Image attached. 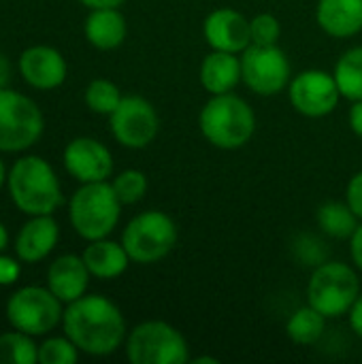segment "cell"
Returning <instances> with one entry per match:
<instances>
[{"mask_svg":"<svg viewBox=\"0 0 362 364\" xmlns=\"http://www.w3.org/2000/svg\"><path fill=\"white\" fill-rule=\"evenodd\" d=\"M62 326L79 352L90 356H109L126 341V322L119 307L100 294H83L68 303Z\"/></svg>","mask_w":362,"mask_h":364,"instance_id":"obj_1","label":"cell"},{"mask_svg":"<svg viewBox=\"0 0 362 364\" xmlns=\"http://www.w3.org/2000/svg\"><path fill=\"white\" fill-rule=\"evenodd\" d=\"M11 200L26 215H53L62 205V188L53 166L41 156L15 160L6 175Z\"/></svg>","mask_w":362,"mask_h":364,"instance_id":"obj_2","label":"cell"},{"mask_svg":"<svg viewBox=\"0 0 362 364\" xmlns=\"http://www.w3.org/2000/svg\"><path fill=\"white\" fill-rule=\"evenodd\" d=\"M198 126L213 147L230 151L243 147L254 136L256 113L241 96L230 92L213 94L198 115Z\"/></svg>","mask_w":362,"mask_h":364,"instance_id":"obj_3","label":"cell"},{"mask_svg":"<svg viewBox=\"0 0 362 364\" xmlns=\"http://www.w3.org/2000/svg\"><path fill=\"white\" fill-rule=\"evenodd\" d=\"M122 213V200L107 181L83 183L70 198L68 218L75 232L85 241L107 239Z\"/></svg>","mask_w":362,"mask_h":364,"instance_id":"obj_4","label":"cell"},{"mask_svg":"<svg viewBox=\"0 0 362 364\" xmlns=\"http://www.w3.org/2000/svg\"><path fill=\"white\" fill-rule=\"evenodd\" d=\"M361 296V279L350 264L324 262L320 264L307 286V301L326 320L350 314Z\"/></svg>","mask_w":362,"mask_h":364,"instance_id":"obj_5","label":"cell"},{"mask_svg":"<svg viewBox=\"0 0 362 364\" xmlns=\"http://www.w3.org/2000/svg\"><path fill=\"white\" fill-rule=\"evenodd\" d=\"M177 243V226L164 211H143L134 215L122 235L132 262L154 264L166 258Z\"/></svg>","mask_w":362,"mask_h":364,"instance_id":"obj_6","label":"cell"},{"mask_svg":"<svg viewBox=\"0 0 362 364\" xmlns=\"http://www.w3.org/2000/svg\"><path fill=\"white\" fill-rule=\"evenodd\" d=\"M45 119L38 105L11 87L0 90V151L30 149L43 134Z\"/></svg>","mask_w":362,"mask_h":364,"instance_id":"obj_7","label":"cell"},{"mask_svg":"<svg viewBox=\"0 0 362 364\" xmlns=\"http://www.w3.org/2000/svg\"><path fill=\"white\" fill-rule=\"evenodd\" d=\"M126 356L132 364H183L190 360L183 335L160 320H149L126 337Z\"/></svg>","mask_w":362,"mask_h":364,"instance_id":"obj_8","label":"cell"},{"mask_svg":"<svg viewBox=\"0 0 362 364\" xmlns=\"http://www.w3.org/2000/svg\"><path fill=\"white\" fill-rule=\"evenodd\" d=\"M62 301L41 286H26L11 294L6 301V320L15 331L30 337L51 333L62 322Z\"/></svg>","mask_w":362,"mask_h":364,"instance_id":"obj_9","label":"cell"},{"mask_svg":"<svg viewBox=\"0 0 362 364\" xmlns=\"http://www.w3.org/2000/svg\"><path fill=\"white\" fill-rule=\"evenodd\" d=\"M241 79L258 96H275L290 85V60L277 45H250L241 55Z\"/></svg>","mask_w":362,"mask_h":364,"instance_id":"obj_10","label":"cell"},{"mask_svg":"<svg viewBox=\"0 0 362 364\" xmlns=\"http://www.w3.org/2000/svg\"><path fill=\"white\" fill-rule=\"evenodd\" d=\"M115 141L128 149L147 147L160 128L154 105L143 96H124L117 109L109 115Z\"/></svg>","mask_w":362,"mask_h":364,"instance_id":"obj_11","label":"cell"},{"mask_svg":"<svg viewBox=\"0 0 362 364\" xmlns=\"http://www.w3.org/2000/svg\"><path fill=\"white\" fill-rule=\"evenodd\" d=\"M292 107L305 117H324L333 113L339 105L341 92L335 75L326 70H303L288 85Z\"/></svg>","mask_w":362,"mask_h":364,"instance_id":"obj_12","label":"cell"},{"mask_svg":"<svg viewBox=\"0 0 362 364\" xmlns=\"http://www.w3.org/2000/svg\"><path fill=\"white\" fill-rule=\"evenodd\" d=\"M64 166L81 183L107 181L113 173V156L100 141L79 136L64 147Z\"/></svg>","mask_w":362,"mask_h":364,"instance_id":"obj_13","label":"cell"},{"mask_svg":"<svg viewBox=\"0 0 362 364\" xmlns=\"http://www.w3.org/2000/svg\"><path fill=\"white\" fill-rule=\"evenodd\" d=\"M23 81L36 90H55L66 81L64 55L47 45H34L21 51L17 62Z\"/></svg>","mask_w":362,"mask_h":364,"instance_id":"obj_14","label":"cell"},{"mask_svg":"<svg viewBox=\"0 0 362 364\" xmlns=\"http://www.w3.org/2000/svg\"><path fill=\"white\" fill-rule=\"evenodd\" d=\"M205 38L211 49L241 53L252 45L250 19H245L235 9H215L207 15L203 26Z\"/></svg>","mask_w":362,"mask_h":364,"instance_id":"obj_15","label":"cell"},{"mask_svg":"<svg viewBox=\"0 0 362 364\" xmlns=\"http://www.w3.org/2000/svg\"><path fill=\"white\" fill-rule=\"evenodd\" d=\"M60 228L51 215H30L15 237V254L21 262L36 264L58 245Z\"/></svg>","mask_w":362,"mask_h":364,"instance_id":"obj_16","label":"cell"},{"mask_svg":"<svg viewBox=\"0 0 362 364\" xmlns=\"http://www.w3.org/2000/svg\"><path fill=\"white\" fill-rule=\"evenodd\" d=\"M92 273L87 271L83 256L75 254H64L55 258L49 269H47V288L62 301V303H73L81 299L87 290Z\"/></svg>","mask_w":362,"mask_h":364,"instance_id":"obj_17","label":"cell"},{"mask_svg":"<svg viewBox=\"0 0 362 364\" xmlns=\"http://www.w3.org/2000/svg\"><path fill=\"white\" fill-rule=\"evenodd\" d=\"M316 19L326 34L350 38L362 30V0H320Z\"/></svg>","mask_w":362,"mask_h":364,"instance_id":"obj_18","label":"cell"},{"mask_svg":"<svg viewBox=\"0 0 362 364\" xmlns=\"http://www.w3.org/2000/svg\"><path fill=\"white\" fill-rule=\"evenodd\" d=\"M201 85L213 96V94H226L233 92L241 79V58L230 51H218L213 49L203 62H201Z\"/></svg>","mask_w":362,"mask_h":364,"instance_id":"obj_19","label":"cell"},{"mask_svg":"<svg viewBox=\"0 0 362 364\" xmlns=\"http://www.w3.org/2000/svg\"><path fill=\"white\" fill-rule=\"evenodd\" d=\"M126 17L117 9H90L85 17V38L100 51L117 49L126 41Z\"/></svg>","mask_w":362,"mask_h":364,"instance_id":"obj_20","label":"cell"},{"mask_svg":"<svg viewBox=\"0 0 362 364\" xmlns=\"http://www.w3.org/2000/svg\"><path fill=\"white\" fill-rule=\"evenodd\" d=\"M81 256H83L87 271L96 279H115L130 264V256H128L126 247L122 243H115L109 239L90 241V245L83 250Z\"/></svg>","mask_w":362,"mask_h":364,"instance_id":"obj_21","label":"cell"},{"mask_svg":"<svg viewBox=\"0 0 362 364\" xmlns=\"http://www.w3.org/2000/svg\"><path fill=\"white\" fill-rule=\"evenodd\" d=\"M335 81L344 98L362 100V47L348 49L335 64Z\"/></svg>","mask_w":362,"mask_h":364,"instance_id":"obj_22","label":"cell"},{"mask_svg":"<svg viewBox=\"0 0 362 364\" xmlns=\"http://www.w3.org/2000/svg\"><path fill=\"white\" fill-rule=\"evenodd\" d=\"M326 328V318L312 305L301 307L286 324L288 337L299 346H314L322 339Z\"/></svg>","mask_w":362,"mask_h":364,"instance_id":"obj_23","label":"cell"},{"mask_svg":"<svg viewBox=\"0 0 362 364\" xmlns=\"http://www.w3.org/2000/svg\"><path fill=\"white\" fill-rule=\"evenodd\" d=\"M318 224L326 235L335 239H348L358 228V215L348 203H326L318 209Z\"/></svg>","mask_w":362,"mask_h":364,"instance_id":"obj_24","label":"cell"},{"mask_svg":"<svg viewBox=\"0 0 362 364\" xmlns=\"http://www.w3.org/2000/svg\"><path fill=\"white\" fill-rule=\"evenodd\" d=\"M38 346L21 331L0 335V364H36Z\"/></svg>","mask_w":362,"mask_h":364,"instance_id":"obj_25","label":"cell"},{"mask_svg":"<svg viewBox=\"0 0 362 364\" xmlns=\"http://www.w3.org/2000/svg\"><path fill=\"white\" fill-rule=\"evenodd\" d=\"M122 92L119 87L109 81V79H94L87 87H85V105L90 111L98 113V115H111L117 105L122 102Z\"/></svg>","mask_w":362,"mask_h":364,"instance_id":"obj_26","label":"cell"},{"mask_svg":"<svg viewBox=\"0 0 362 364\" xmlns=\"http://www.w3.org/2000/svg\"><path fill=\"white\" fill-rule=\"evenodd\" d=\"M111 186H113L117 198L122 200V205H134L147 192V177L137 168H128V171H122L113 179Z\"/></svg>","mask_w":362,"mask_h":364,"instance_id":"obj_27","label":"cell"},{"mask_svg":"<svg viewBox=\"0 0 362 364\" xmlns=\"http://www.w3.org/2000/svg\"><path fill=\"white\" fill-rule=\"evenodd\" d=\"M79 358V348L68 337H49L38 346L41 364H75Z\"/></svg>","mask_w":362,"mask_h":364,"instance_id":"obj_28","label":"cell"},{"mask_svg":"<svg viewBox=\"0 0 362 364\" xmlns=\"http://www.w3.org/2000/svg\"><path fill=\"white\" fill-rule=\"evenodd\" d=\"M280 21L277 17L269 13H260L254 19H250V34H252V45H277L280 38Z\"/></svg>","mask_w":362,"mask_h":364,"instance_id":"obj_29","label":"cell"},{"mask_svg":"<svg viewBox=\"0 0 362 364\" xmlns=\"http://www.w3.org/2000/svg\"><path fill=\"white\" fill-rule=\"evenodd\" d=\"M346 203L358 215V220H362V171L350 179L348 192H346Z\"/></svg>","mask_w":362,"mask_h":364,"instance_id":"obj_30","label":"cell"},{"mask_svg":"<svg viewBox=\"0 0 362 364\" xmlns=\"http://www.w3.org/2000/svg\"><path fill=\"white\" fill-rule=\"evenodd\" d=\"M21 267L15 258L0 254V286H11L19 279Z\"/></svg>","mask_w":362,"mask_h":364,"instance_id":"obj_31","label":"cell"},{"mask_svg":"<svg viewBox=\"0 0 362 364\" xmlns=\"http://www.w3.org/2000/svg\"><path fill=\"white\" fill-rule=\"evenodd\" d=\"M350 254H352L354 264L362 271V224H358L356 232L350 237Z\"/></svg>","mask_w":362,"mask_h":364,"instance_id":"obj_32","label":"cell"},{"mask_svg":"<svg viewBox=\"0 0 362 364\" xmlns=\"http://www.w3.org/2000/svg\"><path fill=\"white\" fill-rule=\"evenodd\" d=\"M350 326L358 337H362V294L356 299V303L350 309Z\"/></svg>","mask_w":362,"mask_h":364,"instance_id":"obj_33","label":"cell"},{"mask_svg":"<svg viewBox=\"0 0 362 364\" xmlns=\"http://www.w3.org/2000/svg\"><path fill=\"white\" fill-rule=\"evenodd\" d=\"M350 128L362 139V100H356L350 109Z\"/></svg>","mask_w":362,"mask_h":364,"instance_id":"obj_34","label":"cell"},{"mask_svg":"<svg viewBox=\"0 0 362 364\" xmlns=\"http://www.w3.org/2000/svg\"><path fill=\"white\" fill-rule=\"evenodd\" d=\"M79 2L87 9H117L126 0H79Z\"/></svg>","mask_w":362,"mask_h":364,"instance_id":"obj_35","label":"cell"},{"mask_svg":"<svg viewBox=\"0 0 362 364\" xmlns=\"http://www.w3.org/2000/svg\"><path fill=\"white\" fill-rule=\"evenodd\" d=\"M9 81H11V62H9V58L0 51V90H2V87H9Z\"/></svg>","mask_w":362,"mask_h":364,"instance_id":"obj_36","label":"cell"},{"mask_svg":"<svg viewBox=\"0 0 362 364\" xmlns=\"http://www.w3.org/2000/svg\"><path fill=\"white\" fill-rule=\"evenodd\" d=\"M6 245H9V230H6V226L0 222V254L6 250Z\"/></svg>","mask_w":362,"mask_h":364,"instance_id":"obj_37","label":"cell"},{"mask_svg":"<svg viewBox=\"0 0 362 364\" xmlns=\"http://www.w3.org/2000/svg\"><path fill=\"white\" fill-rule=\"evenodd\" d=\"M6 168H4V162H2V158H0V188L4 186V181H6Z\"/></svg>","mask_w":362,"mask_h":364,"instance_id":"obj_38","label":"cell"},{"mask_svg":"<svg viewBox=\"0 0 362 364\" xmlns=\"http://www.w3.org/2000/svg\"><path fill=\"white\" fill-rule=\"evenodd\" d=\"M194 363H196V364H203V363L218 364V360H215V358H209V356H201V358H194Z\"/></svg>","mask_w":362,"mask_h":364,"instance_id":"obj_39","label":"cell"}]
</instances>
